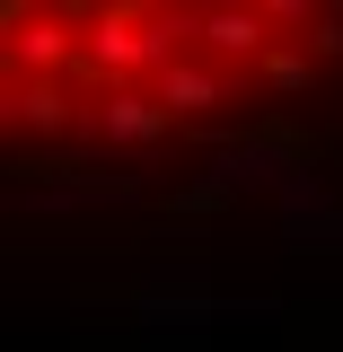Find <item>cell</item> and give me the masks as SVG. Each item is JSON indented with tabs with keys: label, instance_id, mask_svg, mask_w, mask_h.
<instances>
[{
	"label": "cell",
	"instance_id": "1",
	"mask_svg": "<svg viewBox=\"0 0 343 352\" xmlns=\"http://www.w3.org/2000/svg\"><path fill=\"white\" fill-rule=\"evenodd\" d=\"M343 0H0V115L27 168H159L308 106Z\"/></svg>",
	"mask_w": 343,
	"mask_h": 352
}]
</instances>
